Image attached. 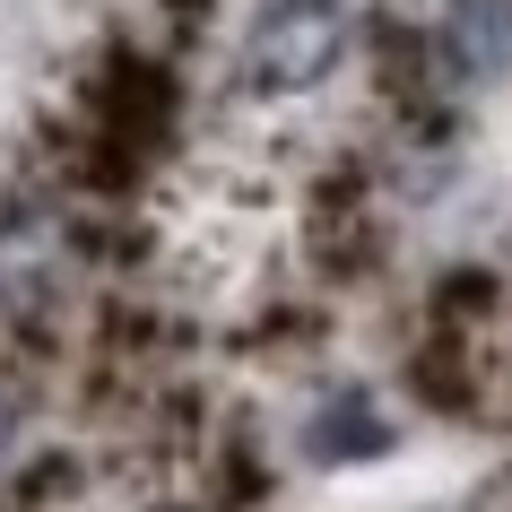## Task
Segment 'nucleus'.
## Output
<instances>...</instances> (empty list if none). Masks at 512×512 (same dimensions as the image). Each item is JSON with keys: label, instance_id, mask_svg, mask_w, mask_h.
I'll use <instances>...</instances> for the list:
<instances>
[{"label": "nucleus", "instance_id": "f257e3e1", "mask_svg": "<svg viewBox=\"0 0 512 512\" xmlns=\"http://www.w3.org/2000/svg\"><path fill=\"white\" fill-rule=\"evenodd\" d=\"M348 61V0H261L243 27V79L261 96H313Z\"/></svg>", "mask_w": 512, "mask_h": 512}, {"label": "nucleus", "instance_id": "20e7f679", "mask_svg": "<svg viewBox=\"0 0 512 512\" xmlns=\"http://www.w3.org/2000/svg\"><path fill=\"white\" fill-rule=\"evenodd\" d=\"M0 452H9V400H0Z\"/></svg>", "mask_w": 512, "mask_h": 512}, {"label": "nucleus", "instance_id": "f03ea898", "mask_svg": "<svg viewBox=\"0 0 512 512\" xmlns=\"http://www.w3.org/2000/svg\"><path fill=\"white\" fill-rule=\"evenodd\" d=\"M434 61L452 87H495L512 79V0H452L434 27Z\"/></svg>", "mask_w": 512, "mask_h": 512}, {"label": "nucleus", "instance_id": "7ed1b4c3", "mask_svg": "<svg viewBox=\"0 0 512 512\" xmlns=\"http://www.w3.org/2000/svg\"><path fill=\"white\" fill-rule=\"evenodd\" d=\"M382 443H391V434H382V417L356 400V391H339V400L313 417V434H304L313 460H365V452H382Z\"/></svg>", "mask_w": 512, "mask_h": 512}]
</instances>
